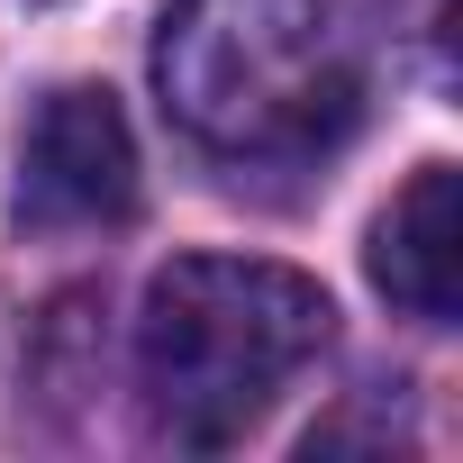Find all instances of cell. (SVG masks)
Here are the masks:
<instances>
[{
    "mask_svg": "<svg viewBox=\"0 0 463 463\" xmlns=\"http://www.w3.org/2000/svg\"><path fill=\"white\" fill-rule=\"evenodd\" d=\"M137 137L128 109L100 82H64L37 100L28 137H19V191L10 218L28 237H91V227H128L137 218Z\"/></svg>",
    "mask_w": 463,
    "mask_h": 463,
    "instance_id": "obj_3",
    "label": "cell"
},
{
    "mask_svg": "<svg viewBox=\"0 0 463 463\" xmlns=\"http://www.w3.org/2000/svg\"><path fill=\"white\" fill-rule=\"evenodd\" d=\"M364 28L345 0H173L155 28L164 118L227 164H318L364 118Z\"/></svg>",
    "mask_w": 463,
    "mask_h": 463,
    "instance_id": "obj_1",
    "label": "cell"
},
{
    "mask_svg": "<svg viewBox=\"0 0 463 463\" xmlns=\"http://www.w3.org/2000/svg\"><path fill=\"white\" fill-rule=\"evenodd\" d=\"M373 291L418 327H454L463 309V173L454 164H418L400 200L373 218Z\"/></svg>",
    "mask_w": 463,
    "mask_h": 463,
    "instance_id": "obj_4",
    "label": "cell"
},
{
    "mask_svg": "<svg viewBox=\"0 0 463 463\" xmlns=\"http://www.w3.org/2000/svg\"><path fill=\"white\" fill-rule=\"evenodd\" d=\"M327 291L264 255H182L146 282L137 309V382L173 445L218 454L237 445L318 354H327Z\"/></svg>",
    "mask_w": 463,
    "mask_h": 463,
    "instance_id": "obj_2",
    "label": "cell"
}]
</instances>
